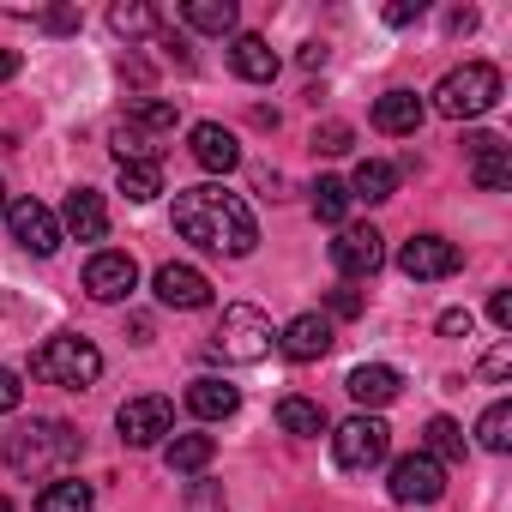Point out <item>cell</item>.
I'll return each mask as SVG.
<instances>
[{"label":"cell","instance_id":"1","mask_svg":"<svg viewBox=\"0 0 512 512\" xmlns=\"http://www.w3.org/2000/svg\"><path fill=\"white\" fill-rule=\"evenodd\" d=\"M175 235L205 247V253H229V260H241V253H253V241H260V223H253L241 193L205 181V187H181L175 193Z\"/></svg>","mask_w":512,"mask_h":512},{"label":"cell","instance_id":"2","mask_svg":"<svg viewBox=\"0 0 512 512\" xmlns=\"http://www.w3.org/2000/svg\"><path fill=\"white\" fill-rule=\"evenodd\" d=\"M79 446H85L79 428L61 422V416H31V422H19L7 440H0L13 476H61V470L79 458Z\"/></svg>","mask_w":512,"mask_h":512},{"label":"cell","instance_id":"3","mask_svg":"<svg viewBox=\"0 0 512 512\" xmlns=\"http://www.w3.org/2000/svg\"><path fill=\"white\" fill-rule=\"evenodd\" d=\"M97 374H103V350L79 332H61L31 356V380L61 386V392H85V386H97Z\"/></svg>","mask_w":512,"mask_h":512},{"label":"cell","instance_id":"4","mask_svg":"<svg viewBox=\"0 0 512 512\" xmlns=\"http://www.w3.org/2000/svg\"><path fill=\"white\" fill-rule=\"evenodd\" d=\"M494 103H500V67H488V61H464L434 85V109L446 121H476Z\"/></svg>","mask_w":512,"mask_h":512},{"label":"cell","instance_id":"5","mask_svg":"<svg viewBox=\"0 0 512 512\" xmlns=\"http://www.w3.org/2000/svg\"><path fill=\"white\" fill-rule=\"evenodd\" d=\"M272 344H278L272 320H266L260 308H247V302L223 308V320H217V338H211V350H217L223 362H266V356H272Z\"/></svg>","mask_w":512,"mask_h":512},{"label":"cell","instance_id":"6","mask_svg":"<svg viewBox=\"0 0 512 512\" xmlns=\"http://www.w3.org/2000/svg\"><path fill=\"white\" fill-rule=\"evenodd\" d=\"M386 452H392V428H386L380 416H350V422H338V434H332L338 470H374V464H386Z\"/></svg>","mask_w":512,"mask_h":512},{"label":"cell","instance_id":"7","mask_svg":"<svg viewBox=\"0 0 512 512\" xmlns=\"http://www.w3.org/2000/svg\"><path fill=\"white\" fill-rule=\"evenodd\" d=\"M458 266H464V253H458L446 235H410V241L398 247V272H404V278H416V284L452 278Z\"/></svg>","mask_w":512,"mask_h":512},{"label":"cell","instance_id":"8","mask_svg":"<svg viewBox=\"0 0 512 512\" xmlns=\"http://www.w3.org/2000/svg\"><path fill=\"white\" fill-rule=\"evenodd\" d=\"M332 266H338L344 278H374V272L386 266V241H380V229H374V223H344L338 241H332Z\"/></svg>","mask_w":512,"mask_h":512},{"label":"cell","instance_id":"9","mask_svg":"<svg viewBox=\"0 0 512 512\" xmlns=\"http://www.w3.org/2000/svg\"><path fill=\"white\" fill-rule=\"evenodd\" d=\"M115 428H121V440H127V446H157V440L175 428V404H169V398H157V392L127 398V404L115 410Z\"/></svg>","mask_w":512,"mask_h":512},{"label":"cell","instance_id":"10","mask_svg":"<svg viewBox=\"0 0 512 512\" xmlns=\"http://www.w3.org/2000/svg\"><path fill=\"white\" fill-rule=\"evenodd\" d=\"M7 229H13V241L25 253H37V260H49V253L61 247V217L49 205H37V199H13L7 205Z\"/></svg>","mask_w":512,"mask_h":512},{"label":"cell","instance_id":"11","mask_svg":"<svg viewBox=\"0 0 512 512\" xmlns=\"http://www.w3.org/2000/svg\"><path fill=\"white\" fill-rule=\"evenodd\" d=\"M139 290V266H133V253H91V266H85V296L91 302H127Z\"/></svg>","mask_w":512,"mask_h":512},{"label":"cell","instance_id":"12","mask_svg":"<svg viewBox=\"0 0 512 512\" xmlns=\"http://www.w3.org/2000/svg\"><path fill=\"white\" fill-rule=\"evenodd\" d=\"M440 494H446V464H434L428 452H404V458L392 464V500L428 506V500H440Z\"/></svg>","mask_w":512,"mask_h":512},{"label":"cell","instance_id":"13","mask_svg":"<svg viewBox=\"0 0 512 512\" xmlns=\"http://www.w3.org/2000/svg\"><path fill=\"white\" fill-rule=\"evenodd\" d=\"M464 157H470V181H476L482 193H506V187H512V151H506V139H494V133H464Z\"/></svg>","mask_w":512,"mask_h":512},{"label":"cell","instance_id":"14","mask_svg":"<svg viewBox=\"0 0 512 512\" xmlns=\"http://www.w3.org/2000/svg\"><path fill=\"white\" fill-rule=\"evenodd\" d=\"M151 290H157V302L163 308H181V314H193V308H211V278L199 272V266H157V278H151Z\"/></svg>","mask_w":512,"mask_h":512},{"label":"cell","instance_id":"15","mask_svg":"<svg viewBox=\"0 0 512 512\" xmlns=\"http://www.w3.org/2000/svg\"><path fill=\"white\" fill-rule=\"evenodd\" d=\"M187 151H193V163L211 169V175H229V169L241 163V139H235L229 127H217V121H199V127L187 133Z\"/></svg>","mask_w":512,"mask_h":512},{"label":"cell","instance_id":"16","mask_svg":"<svg viewBox=\"0 0 512 512\" xmlns=\"http://www.w3.org/2000/svg\"><path fill=\"white\" fill-rule=\"evenodd\" d=\"M61 229H67L73 241H103V235H109V205H103V193H97V187H73L67 205H61Z\"/></svg>","mask_w":512,"mask_h":512},{"label":"cell","instance_id":"17","mask_svg":"<svg viewBox=\"0 0 512 512\" xmlns=\"http://www.w3.org/2000/svg\"><path fill=\"white\" fill-rule=\"evenodd\" d=\"M278 350H284L290 362H320V356L332 350V320H326V314H296V320L278 332Z\"/></svg>","mask_w":512,"mask_h":512},{"label":"cell","instance_id":"18","mask_svg":"<svg viewBox=\"0 0 512 512\" xmlns=\"http://www.w3.org/2000/svg\"><path fill=\"white\" fill-rule=\"evenodd\" d=\"M229 67H235V79H247V85H272V79H278V49H272L266 37L241 31V37L229 43Z\"/></svg>","mask_w":512,"mask_h":512},{"label":"cell","instance_id":"19","mask_svg":"<svg viewBox=\"0 0 512 512\" xmlns=\"http://www.w3.org/2000/svg\"><path fill=\"white\" fill-rule=\"evenodd\" d=\"M344 386H350V398H356L362 410H380V404H392V398H398V386H404V380H398V368H386V362H362V368H350V380H344Z\"/></svg>","mask_w":512,"mask_h":512},{"label":"cell","instance_id":"20","mask_svg":"<svg viewBox=\"0 0 512 512\" xmlns=\"http://www.w3.org/2000/svg\"><path fill=\"white\" fill-rule=\"evenodd\" d=\"M374 127L392 133V139L416 133V127H422V97H416V91H386V97L374 103Z\"/></svg>","mask_w":512,"mask_h":512},{"label":"cell","instance_id":"21","mask_svg":"<svg viewBox=\"0 0 512 512\" xmlns=\"http://www.w3.org/2000/svg\"><path fill=\"white\" fill-rule=\"evenodd\" d=\"M344 187H350V199L386 205V199L398 193V163H386V157H368V163H356V175H350Z\"/></svg>","mask_w":512,"mask_h":512},{"label":"cell","instance_id":"22","mask_svg":"<svg viewBox=\"0 0 512 512\" xmlns=\"http://www.w3.org/2000/svg\"><path fill=\"white\" fill-rule=\"evenodd\" d=\"M235 404H241V392L223 386V380H211V374L187 386V410H193L199 422H223V416H235Z\"/></svg>","mask_w":512,"mask_h":512},{"label":"cell","instance_id":"23","mask_svg":"<svg viewBox=\"0 0 512 512\" xmlns=\"http://www.w3.org/2000/svg\"><path fill=\"white\" fill-rule=\"evenodd\" d=\"M211 452H217L211 434H175V440L163 446V464H169L175 476H199V470L211 464Z\"/></svg>","mask_w":512,"mask_h":512},{"label":"cell","instance_id":"24","mask_svg":"<svg viewBox=\"0 0 512 512\" xmlns=\"http://www.w3.org/2000/svg\"><path fill=\"white\" fill-rule=\"evenodd\" d=\"M121 127H133L139 139L175 133V103H163V97H133V103H127V121H121Z\"/></svg>","mask_w":512,"mask_h":512},{"label":"cell","instance_id":"25","mask_svg":"<svg viewBox=\"0 0 512 512\" xmlns=\"http://www.w3.org/2000/svg\"><path fill=\"white\" fill-rule=\"evenodd\" d=\"M181 19L193 31H205V37H229L235 31V0H187Z\"/></svg>","mask_w":512,"mask_h":512},{"label":"cell","instance_id":"26","mask_svg":"<svg viewBox=\"0 0 512 512\" xmlns=\"http://www.w3.org/2000/svg\"><path fill=\"white\" fill-rule=\"evenodd\" d=\"M278 428H284V434H302V440H308V434H326V410H320L314 398H296V392H290V398H278Z\"/></svg>","mask_w":512,"mask_h":512},{"label":"cell","instance_id":"27","mask_svg":"<svg viewBox=\"0 0 512 512\" xmlns=\"http://www.w3.org/2000/svg\"><path fill=\"white\" fill-rule=\"evenodd\" d=\"M121 193H127L133 205H145V199H157V193H163V163H157V157H139V163H121Z\"/></svg>","mask_w":512,"mask_h":512},{"label":"cell","instance_id":"28","mask_svg":"<svg viewBox=\"0 0 512 512\" xmlns=\"http://www.w3.org/2000/svg\"><path fill=\"white\" fill-rule=\"evenodd\" d=\"M422 440H428V458H434V464H464V428H458L452 416H434V422L422 428Z\"/></svg>","mask_w":512,"mask_h":512},{"label":"cell","instance_id":"29","mask_svg":"<svg viewBox=\"0 0 512 512\" xmlns=\"http://www.w3.org/2000/svg\"><path fill=\"white\" fill-rule=\"evenodd\" d=\"M37 512H91V488L79 476H61L37 494Z\"/></svg>","mask_w":512,"mask_h":512},{"label":"cell","instance_id":"30","mask_svg":"<svg viewBox=\"0 0 512 512\" xmlns=\"http://www.w3.org/2000/svg\"><path fill=\"white\" fill-rule=\"evenodd\" d=\"M109 25H115V37H151L157 31V13L145 7V0H121V7H109Z\"/></svg>","mask_w":512,"mask_h":512},{"label":"cell","instance_id":"31","mask_svg":"<svg viewBox=\"0 0 512 512\" xmlns=\"http://www.w3.org/2000/svg\"><path fill=\"white\" fill-rule=\"evenodd\" d=\"M314 217H320V223H338V229H344V217H350V187H344L338 175H326V181L314 187Z\"/></svg>","mask_w":512,"mask_h":512},{"label":"cell","instance_id":"32","mask_svg":"<svg viewBox=\"0 0 512 512\" xmlns=\"http://www.w3.org/2000/svg\"><path fill=\"white\" fill-rule=\"evenodd\" d=\"M476 440H482L488 452H506V446H512V404H506V398L482 410V422H476Z\"/></svg>","mask_w":512,"mask_h":512},{"label":"cell","instance_id":"33","mask_svg":"<svg viewBox=\"0 0 512 512\" xmlns=\"http://www.w3.org/2000/svg\"><path fill=\"white\" fill-rule=\"evenodd\" d=\"M356 145V133L344 127V121H326V127H314V151H326V157H344Z\"/></svg>","mask_w":512,"mask_h":512},{"label":"cell","instance_id":"34","mask_svg":"<svg viewBox=\"0 0 512 512\" xmlns=\"http://www.w3.org/2000/svg\"><path fill=\"white\" fill-rule=\"evenodd\" d=\"M476 374H482V380H506V374H512V344H494V350L476 362Z\"/></svg>","mask_w":512,"mask_h":512},{"label":"cell","instance_id":"35","mask_svg":"<svg viewBox=\"0 0 512 512\" xmlns=\"http://www.w3.org/2000/svg\"><path fill=\"white\" fill-rule=\"evenodd\" d=\"M19 398H25L19 374H13V368H0V416H13V410H19Z\"/></svg>","mask_w":512,"mask_h":512},{"label":"cell","instance_id":"36","mask_svg":"<svg viewBox=\"0 0 512 512\" xmlns=\"http://www.w3.org/2000/svg\"><path fill=\"white\" fill-rule=\"evenodd\" d=\"M470 326H476L470 308H446V314H440V338H470Z\"/></svg>","mask_w":512,"mask_h":512},{"label":"cell","instance_id":"37","mask_svg":"<svg viewBox=\"0 0 512 512\" xmlns=\"http://www.w3.org/2000/svg\"><path fill=\"white\" fill-rule=\"evenodd\" d=\"M187 512H223V494H217L211 482H193V494H187Z\"/></svg>","mask_w":512,"mask_h":512},{"label":"cell","instance_id":"38","mask_svg":"<svg viewBox=\"0 0 512 512\" xmlns=\"http://www.w3.org/2000/svg\"><path fill=\"white\" fill-rule=\"evenodd\" d=\"M488 320H494L500 332H512V290H494V296H488Z\"/></svg>","mask_w":512,"mask_h":512},{"label":"cell","instance_id":"39","mask_svg":"<svg viewBox=\"0 0 512 512\" xmlns=\"http://www.w3.org/2000/svg\"><path fill=\"white\" fill-rule=\"evenodd\" d=\"M326 308H332L338 320H356V314H362V296H356V290H332V302H326Z\"/></svg>","mask_w":512,"mask_h":512},{"label":"cell","instance_id":"40","mask_svg":"<svg viewBox=\"0 0 512 512\" xmlns=\"http://www.w3.org/2000/svg\"><path fill=\"white\" fill-rule=\"evenodd\" d=\"M43 25H49L55 37H67V31H79V13H73V7H55V13H43Z\"/></svg>","mask_w":512,"mask_h":512},{"label":"cell","instance_id":"41","mask_svg":"<svg viewBox=\"0 0 512 512\" xmlns=\"http://www.w3.org/2000/svg\"><path fill=\"white\" fill-rule=\"evenodd\" d=\"M410 19H422V0H392L386 7V25H410Z\"/></svg>","mask_w":512,"mask_h":512},{"label":"cell","instance_id":"42","mask_svg":"<svg viewBox=\"0 0 512 512\" xmlns=\"http://www.w3.org/2000/svg\"><path fill=\"white\" fill-rule=\"evenodd\" d=\"M19 73V49H0V85H7Z\"/></svg>","mask_w":512,"mask_h":512},{"label":"cell","instance_id":"43","mask_svg":"<svg viewBox=\"0 0 512 512\" xmlns=\"http://www.w3.org/2000/svg\"><path fill=\"white\" fill-rule=\"evenodd\" d=\"M0 217H7V187H0Z\"/></svg>","mask_w":512,"mask_h":512},{"label":"cell","instance_id":"44","mask_svg":"<svg viewBox=\"0 0 512 512\" xmlns=\"http://www.w3.org/2000/svg\"><path fill=\"white\" fill-rule=\"evenodd\" d=\"M0 512H13V500H7V494H0Z\"/></svg>","mask_w":512,"mask_h":512}]
</instances>
